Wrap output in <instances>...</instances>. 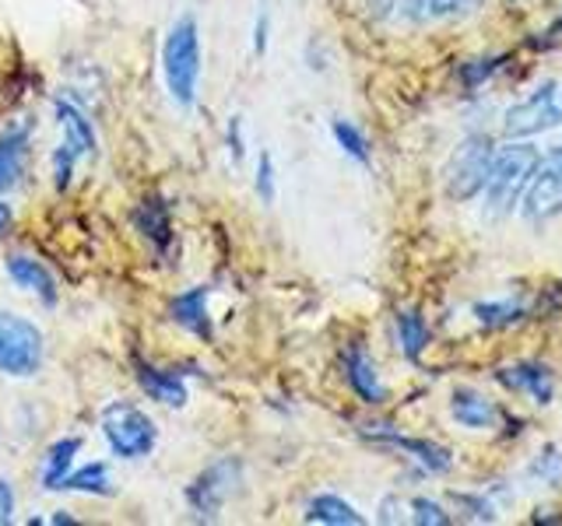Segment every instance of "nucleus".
<instances>
[{
	"label": "nucleus",
	"mask_w": 562,
	"mask_h": 526,
	"mask_svg": "<svg viewBox=\"0 0 562 526\" xmlns=\"http://www.w3.org/2000/svg\"><path fill=\"white\" fill-rule=\"evenodd\" d=\"M204 53H201V25L193 14L176 18L162 39V78L169 99L180 110H193L201 95Z\"/></svg>",
	"instance_id": "1"
},
{
	"label": "nucleus",
	"mask_w": 562,
	"mask_h": 526,
	"mask_svg": "<svg viewBox=\"0 0 562 526\" xmlns=\"http://www.w3.org/2000/svg\"><path fill=\"white\" fill-rule=\"evenodd\" d=\"M541 155L535 145L527 140H509L496 151L492 158V169H488V180H485V218H506L514 215L520 207L527 186H531V175L538 172Z\"/></svg>",
	"instance_id": "2"
},
{
	"label": "nucleus",
	"mask_w": 562,
	"mask_h": 526,
	"mask_svg": "<svg viewBox=\"0 0 562 526\" xmlns=\"http://www.w3.org/2000/svg\"><path fill=\"white\" fill-rule=\"evenodd\" d=\"M99 428H102V438H105V446H110V453L116 456V460H127V464L148 460L158 446L155 418L131 400L105 403L102 418H99Z\"/></svg>",
	"instance_id": "3"
},
{
	"label": "nucleus",
	"mask_w": 562,
	"mask_h": 526,
	"mask_svg": "<svg viewBox=\"0 0 562 526\" xmlns=\"http://www.w3.org/2000/svg\"><path fill=\"white\" fill-rule=\"evenodd\" d=\"M46 341L29 316L0 309V376L29 379L43 368Z\"/></svg>",
	"instance_id": "4"
},
{
	"label": "nucleus",
	"mask_w": 562,
	"mask_h": 526,
	"mask_svg": "<svg viewBox=\"0 0 562 526\" xmlns=\"http://www.w3.org/2000/svg\"><path fill=\"white\" fill-rule=\"evenodd\" d=\"M243 460L239 456H222V460L207 464L198 478L187 484V508L193 513V519L215 523L222 516V508L228 505V499L243 488Z\"/></svg>",
	"instance_id": "5"
},
{
	"label": "nucleus",
	"mask_w": 562,
	"mask_h": 526,
	"mask_svg": "<svg viewBox=\"0 0 562 526\" xmlns=\"http://www.w3.org/2000/svg\"><path fill=\"white\" fill-rule=\"evenodd\" d=\"M492 158H496V145L488 134H468L461 145L453 148L447 162V197L457 204L474 201L485 190Z\"/></svg>",
	"instance_id": "6"
},
{
	"label": "nucleus",
	"mask_w": 562,
	"mask_h": 526,
	"mask_svg": "<svg viewBox=\"0 0 562 526\" xmlns=\"http://www.w3.org/2000/svg\"><path fill=\"white\" fill-rule=\"evenodd\" d=\"M562 123V102H559V84L549 81L535 88L524 102L509 105L503 116V134L509 140H531L544 130H552Z\"/></svg>",
	"instance_id": "7"
},
{
	"label": "nucleus",
	"mask_w": 562,
	"mask_h": 526,
	"mask_svg": "<svg viewBox=\"0 0 562 526\" xmlns=\"http://www.w3.org/2000/svg\"><path fill=\"white\" fill-rule=\"evenodd\" d=\"M520 215L531 225L562 218V148L538 162V172L531 175V186L520 201Z\"/></svg>",
	"instance_id": "8"
},
{
	"label": "nucleus",
	"mask_w": 562,
	"mask_h": 526,
	"mask_svg": "<svg viewBox=\"0 0 562 526\" xmlns=\"http://www.w3.org/2000/svg\"><path fill=\"white\" fill-rule=\"evenodd\" d=\"M341 373H345L348 390L356 393L362 403H369V408H380V403H386V382L380 379L376 362L369 358V351L362 344H348L345 347Z\"/></svg>",
	"instance_id": "9"
},
{
	"label": "nucleus",
	"mask_w": 562,
	"mask_h": 526,
	"mask_svg": "<svg viewBox=\"0 0 562 526\" xmlns=\"http://www.w3.org/2000/svg\"><path fill=\"white\" fill-rule=\"evenodd\" d=\"M134 228L158 256H169L176 228H172V207L162 193H148V197L134 207Z\"/></svg>",
	"instance_id": "10"
},
{
	"label": "nucleus",
	"mask_w": 562,
	"mask_h": 526,
	"mask_svg": "<svg viewBox=\"0 0 562 526\" xmlns=\"http://www.w3.org/2000/svg\"><path fill=\"white\" fill-rule=\"evenodd\" d=\"M383 432H373V428H362V435L376 438L383 446H394L401 453H408L415 464H422L429 473H450L453 470V456L447 446L432 443V438H415V435H397L391 432V425H380Z\"/></svg>",
	"instance_id": "11"
},
{
	"label": "nucleus",
	"mask_w": 562,
	"mask_h": 526,
	"mask_svg": "<svg viewBox=\"0 0 562 526\" xmlns=\"http://www.w3.org/2000/svg\"><path fill=\"white\" fill-rule=\"evenodd\" d=\"M4 271H8V277L14 281L18 288L35 295L43 306H57L60 302V285H57V277H53V271L46 267L43 260H35L29 253H11L4 260Z\"/></svg>",
	"instance_id": "12"
},
{
	"label": "nucleus",
	"mask_w": 562,
	"mask_h": 526,
	"mask_svg": "<svg viewBox=\"0 0 562 526\" xmlns=\"http://www.w3.org/2000/svg\"><path fill=\"white\" fill-rule=\"evenodd\" d=\"M207 298H211V285H193L180 295L169 298V320L176 327H183L187 333L201 341L215 338V323H211V309H207Z\"/></svg>",
	"instance_id": "13"
},
{
	"label": "nucleus",
	"mask_w": 562,
	"mask_h": 526,
	"mask_svg": "<svg viewBox=\"0 0 562 526\" xmlns=\"http://www.w3.org/2000/svg\"><path fill=\"white\" fill-rule=\"evenodd\" d=\"M134 379L140 386V393L148 400L162 403V408H187L190 400V386L187 379L176 373V368H158L151 362H137L134 365Z\"/></svg>",
	"instance_id": "14"
},
{
	"label": "nucleus",
	"mask_w": 562,
	"mask_h": 526,
	"mask_svg": "<svg viewBox=\"0 0 562 526\" xmlns=\"http://www.w3.org/2000/svg\"><path fill=\"white\" fill-rule=\"evenodd\" d=\"M496 379L506 386V390L527 393L538 403V408H544V403L555 400V376H552V368L541 365V362H517L509 368H499Z\"/></svg>",
	"instance_id": "15"
},
{
	"label": "nucleus",
	"mask_w": 562,
	"mask_h": 526,
	"mask_svg": "<svg viewBox=\"0 0 562 526\" xmlns=\"http://www.w3.org/2000/svg\"><path fill=\"white\" fill-rule=\"evenodd\" d=\"M53 113H57L64 145H70L81 158H95V151H99V134H95V123L88 119V113L81 110V105L70 102V99H57V102H53Z\"/></svg>",
	"instance_id": "16"
},
{
	"label": "nucleus",
	"mask_w": 562,
	"mask_h": 526,
	"mask_svg": "<svg viewBox=\"0 0 562 526\" xmlns=\"http://www.w3.org/2000/svg\"><path fill=\"white\" fill-rule=\"evenodd\" d=\"M29 145H32V130L25 123H11L8 130H0V193H8L22 180L29 162Z\"/></svg>",
	"instance_id": "17"
},
{
	"label": "nucleus",
	"mask_w": 562,
	"mask_h": 526,
	"mask_svg": "<svg viewBox=\"0 0 562 526\" xmlns=\"http://www.w3.org/2000/svg\"><path fill=\"white\" fill-rule=\"evenodd\" d=\"M450 418H453L461 428H492V425H499L503 411H499L492 400H485L482 393H474V390H457V393L450 397Z\"/></svg>",
	"instance_id": "18"
},
{
	"label": "nucleus",
	"mask_w": 562,
	"mask_h": 526,
	"mask_svg": "<svg viewBox=\"0 0 562 526\" xmlns=\"http://www.w3.org/2000/svg\"><path fill=\"white\" fill-rule=\"evenodd\" d=\"M81 453V438L78 435H67V438H57L46 453H43V467H40V481H43V491H60L64 478L70 470H75V460Z\"/></svg>",
	"instance_id": "19"
},
{
	"label": "nucleus",
	"mask_w": 562,
	"mask_h": 526,
	"mask_svg": "<svg viewBox=\"0 0 562 526\" xmlns=\"http://www.w3.org/2000/svg\"><path fill=\"white\" fill-rule=\"evenodd\" d=\"M306 523H321V526H362V513L351 502H345L341 495H330V491H324V495H313L306 502V513H303Z\"/></svg>",
	"instance_id": "20"
},
{
	"label": "nucleus",
	"mask_w": 562,
	"mask_h": 526,
	"mask_svg": "<svg viewBox=\"0 0 562 526\" xmlns=\"http://www.w3.org/2000/svg\"><path fill=\"white\" fill-rule=\"evenodd\" d=\"M60 491H75V495H95V499H113L116 488H113V473L102 460H92L85 467H75L64 478Z\"/></svg>",
	"instance_id": "21"
},
{
	"label": "nucleus",
	"mask_w": 562,
	"mask_h": 526,
	"mask_svg": "<svg viewBox=\"0 0 562 526\" xmlns=\"http://www.w3.org/2000/svg\"><path fill=\"white\" fill-rule=\"evenodd\" d=\"M527 312H531V306H527L524 298H496V302L474 306V320L488 330H509V327L524 323Z\"/></svg>",
	"instance_id": "22"
},
{
	"label": "nucleus",
	"mask_w": 562,
	"mask_h": 526,
	"mask_svg": "<svg viewBox=\"0 0 562 526\" xmlns=\"http://www.w3.org/2000/svg\"><path fill=\"white\" fill-rule=\"evenodd\" d=\"M394 330H397V344H401V355L408 362H422V351L429 344V327L422 320L418 309H401L397 320H394Z\"/></svg>",
	"instance_id": "23"
},
{
	"label": "nucleus",
	"mask_w": 562,
	"mask_h": 526,
	"mask_svg": "<svg viewBox=\"0 0 562 526\" xmlns=\"http://www.w3.org/2000/svg\"><path fill=\"white\" fill-rule=\"evenodd\" d=\"M330 134H334V140H338V148L351 158V162H359V165H369V162H373V148H369L366 134L356 127V123L334 119V123H330Z\"/></svg>",
	"instance_id": "24"
},
{
	"label": "nucleus",
	"mask_w": 562,
	"mask_h": 526,
	"mask_svg": "<svg viewBox=\"0 0 562 526\" xmlns=\"http://www.w3.org/2000/svg\"><path fill=\"white\" fill-rule=\"evenodd\" d=\"M535 481H541L544 488H559L562 484V453L559 449H544L535 456V464L527 467Z\"/></svg>",
	"instance_id": "25"
},
{
	"label": "nucleus",
	"mask_w": 562,
	"mask_h": 526,
	"mask_svg": "<svg viewBox=\"0 0 562 526\" xmlns=\"http://www.w3.org/2000/svg\"><path fill=\"white\" fill-rule=\"evenodd\" d=\"M78 162H81V155L60 140V148L53 151V186H57L60 193L70 190V183H75V169H78Z\"/></svg>",
	"instance_id": "26"
},
{
	"label": "nucleus",
	"mask_w": 562,
	"mask_h": 526,
	"mask_svg": "<svg viewBox=\"0 0 562 526\" xmlns=\"http://www.w3.org/2000/svg\"><path fill=\"white\" fill-rule=\"evenodd\" d=\"M254 190H257L260 204H274V197H278V169H274V158H271L268 151H263V155L257 158Z\"/></svg>",
	"instance_id": "27"
},
{
	"label": "nucleus",
	"mask_w": 562,
	"mask_h": 526,
	"mask_svg": "<svg viewBox=\"0 0 562 526\" xmlns=\"http://www.w3.org/2000/svg\"><path fill=\"white\" fill-rule=\"evenodd\" d=\"M412 523L415 526H450L453 516L436 499H412Z\"/></svg>",
	"instance_id": "28"
},
{
	"label": "nucleus",
	"mask_w": 562,
	"mask_h": 526,
	"mask_svg": "<svg viewBox=\"0 0 562 526\" xmlns=\"http://www.w3.org/2000/svg\"><path fill=\"white\" fill-rule=\"evenodd\" d=\"M485 0H429L426 14L439 18V22H450V18H464L471 11H479Z\"/></svg>",
	"instance_id": "29"
},
{
	"label": "nucleus",
	"mask_w": 562,
	"mask_h": 526,
	"mask_svg": "<svg viewBox=\"0 0 562 526\" xmlns=\"http://www.w3.org/2000/svg\"><path fill=\"white\" fill-rule=\"evenodd\" d=\"M457 505L464 508V516L468 519H479V523H496V502L485 499V495H453Z\"/></svg>",
	"instance_id": "30"
},
{
	"label": "nucleus",
	"mask_w": 562,
	"mask_h": 526,
	"mask_svg": "<svg viewBox=\"0 0 562 526\" xmlns=\"http://www.w3.org/2000/svg\"><path fill=\"white\" fill-rule=\"evenodd\" d=\"M506 57H488V60H464V67H461V81H464V88H479L485 78H492L499 70V64H503Z\"/></svg>",
	"instance_id": "31"
},
{
	"label": "nucleus",
	"mask_w": 562,
	"mask_h": 526,
	"mask_svg": "<svg viewBox=\"0 0 562 526\" xmlns=\"http://www.w3.org/2000/svg\"><path fill=\"white\" fill-rule=\"evenodd\" d=\"M380 523H412V499H383L380 502Z\"/></svg>",
	"instance_id": "32"
},
{
	"label": "nucleus",
	"mask_w": 562,
	"mask_h": 526,
	"mask_svg": "<svg viewBox=\"0 0 562 526\" xmlns=\"http://www.w3.org/2000/svg\"><path fill=\"white\" fill-rule=\"evenodd\" d=\"M225 145H228V158H233V165H239L246 158V137H243V116H233L225 127Z\"/></svg>",
	"instance_id": "33"
},
{
	"label": "nucleus",
	"mask_w": 562,
	"mask_h": 526,
	"mask_svg": "<svg viewBox=\"0 0 562 526\" xmlns=\"http://www.w3.org/2000/svg\"><path fill=\"white\" fill-rule=\"evenodd\" d=\"M18 513V495H14V484L8 478H0V526L14 523Z\"/></svg>",
	"instance_id": "34"
},
{
	"label": "nucleus",
	"mask_w": 562,
	"mask_h": 526,
	"mask_svg": "<svg viewBox=\"0 0 562 526\" xmlns=\"http://www.w3.org/2000/svg\"><path fill=\"white\" fill-rule=\"evenodd\" d=\"M268 43H271V14L260 11L257 22H254V53H257V57L268 53Z\"/></svg>",
	"instance_id": "35"
},
{
	"label": "nucleus",
	"mask_w": 562,
	"mask_h": 526,
	"mask_svg": "<svg viewBox=\"0 0 562 526\" xmlns=\"http://www.w3.org/2000/svg\"><path fill=\"white\" fill-rule=\"evenodd\" d=\"M535 46L538 49H549V46H562V14L559 18H552V25L544 28V32H538V39H535Z\"/></svg>",
	"instance_id": "36"
},
{
	"label": "nucleus",
	"mask_w": 562,
	"mask_h": 526,
	"mask_svg": "<svg viewBox=\"0 0 562 526\" xmlns=\"http://www.w3.org/2000/svg\"><path fill=\"white\" fill-rule=\"evenodd\" d=\"M397 8H401V18H404V22H418V18L426 14L429 0H397Z\"/></svg>",
	"instance_id": "37"
},
{
	"label": "nucleus",
	"mask_w": 562,
	"mask_h": 526,
	"mask_svg": "<svg viewBox=\"0 0 562 526\" xmlns=\"http://www.w3.org/2000/svg\"><path fill=\"white\" fill-rule=\"evenodd\" d=\"M366 11L373 14V18H391L394 8H397V0H362Z\"/></svg>",
	"instance_id": "38"
},
{
	"label": "nucleus",
	"mask_w": 562,
	"mask_h": 526,
	"mask_svg": "<svg viewBox=\"0 0 562 526\" xmlns=\"http://www.w3.org/2000/svg\"><path fill=\"white\" fill-rule=\"evenodd\" d=\"M11 221H14V210H11V204H4V201H0V236L8 232V228H11Z\"/></svg>",
	"instance_id": "39"
}]
</instances>
